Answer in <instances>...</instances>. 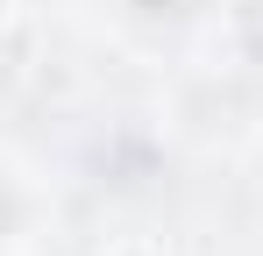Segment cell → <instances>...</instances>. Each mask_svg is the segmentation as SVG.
I'll use <instances>...</instances> for the list:
<instances>
[{
  "label": "cell",
  "mask_w": 263,
  "mask_h": 256,
  "mask_svg": "<svg viewBox=\"0 0 263 256\" xmlns=\"http://www.w3.org/2000/svg\"><path fill=\"white\" fill-rule=\"evenodd\" d=\"M135 14H178V0H135Z\"/></svg>",
  "instance_id": "1"
},
{
  "label": "cell",
  "mask_w": 263,
  "mask_h": 256,
  "mask_svg": "<svg viewBox=\"0 0 263 256\" xmlns=\"http://www.w3.org/2000/svg\"><path fill=\"white\" fill-rule=\"evenodd\" d=\"M7 221H14V199H7V185H0V228H7Z\"/></svg>",
  "instance_id": "2"
},
{
  "label": "cell",
  "mask_w": 263,
  "mask_h": 256,
  "mask_svg": "<svg viewBox=\"0 0 263 256\" xmlns=\"http://www.w3.org/2000/svg\"><path fill=\"white\" fill-rule=\"evenodd\" d=\"M128 256H149V249H128Z\"/></svg>",
  "instance_id": "3"
}]
</instances>
